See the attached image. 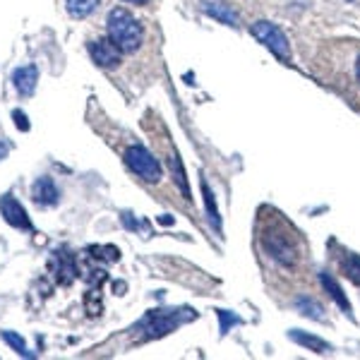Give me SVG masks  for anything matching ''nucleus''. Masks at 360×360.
<instances>
[{"instance_id": "3", "label": "nucleus", "mask_w": 360, "mask_h": 360, "mask_svg": "<svg viewBox=\"0 0 360 360\" xmlns=\"http://www.w3.org/2000/svg\"><path fill=\"white\" fill-rule=\"evenodd\" d=\"M125 164L132 173H137L147 183H159L161 180V164L154 159V154L142 144H135L125 152Z\"/></svg>"}, {"instance_id": "16", "label": "nucleus", "mask_w": 360, "mask_h": 360, "mask_svg": "<svg viewBox=\"0 0 360 360\" xmlns=\"http://www.w3.org/2000/svg\"><path fill=\"white\" fill-rule=\"evenodd\" d=\"M341 264H344L346 276L351 278L353 283H358V286H360V257H358V255L346 252L344 259H341Z\"/></svg>"}, {"instance_id": "12", "label": "nucleus", "mask_w": 360, "mask_h": 360, "mask_svg": "<svg viewBox=\"0 0 360 360\" xmlns=\"http://www.w3.org/2000/svg\"><path fill=\"white\" fill-rule=\"evenodd\" d=\"M288 336H291L295 344L310 348V351H315V353H327V351H332V346H329L327 341H322L319 336H312V334H303L300 329H293V332H288Z\"/></svg>"}, {"instance_id": "19", "label": "nucleus", "mask_w": 360, "mask_h": 360, "mask_svg": "<svg viewBox=\"0 0 360 360\" xmlns=\"http://www.w3.org/2000/svg\"><path fill=\"white\" fill-rule=\"evenodd\" d=\"M171 171L176 173V183H178V188L183 190V195H185V197H190V190H188V180H185L183 164H180V159H178V154H176V152H173V156H171Z\"/></svg>"}, {"instance_id": "13", "label": "nucleus", "mask_w": 360, "mask_h": 360, "mask_svg": "<svg viewBox=\"0 0 360 360\" xmlns=\"http://www.w3.org/2000/svg\"><path fill=\"white\" fill-rule=\"evenodd\" d=\"M319 281H322V286L327 288V293L336 300V305H339L341 310H344V312H351V303L346 300V293L341 291V286L334 281V276H329L327 271H322V274H319Z\"/></svg>"}, {"instance_id": "20", "label": "nucleus", "mask_w": 360, "mask_h": 360, "mask_svg": "<svg viewBox=\"0 0 360 360\" xmlns=\"http://www.w3.org/2000/svg\"><path fill=\"white\" fill-rule=\"evenodd\" d=\"M219 317H221V334L229 332V327H233V324H240V319L236 315H229L226 310H219Z\"/></svg>"}, {"instance_id": "10", "label": "nucleus", "mask_w": 360, "mask_h": 360, "mask_svg": "<svg viewBox=\"0 0 360 360\" xmlns=\"http://www.w3.org/2000/svg\"><path fill=\"white\" fill-rule=\"evenodd\" d=\"M13 82H15V89L20 91L22 96H32L34 89H37V82H39V70H37V65L17 68L15 75H13Z\"/></svg>"}, {"instance_id": "8", "label": "nucleus", "mask_w": 360, "mask_h": 360, "mask_svg": "<svg viewBox=\"0 0 360 360\" xmlns=\"http://www.w3.org/2000/svg\"><path fill=\"white\" fill-rule=\"evenodd\" d=\"M202 13L209 15L212 20H219L221 25L229 27H238L240 25V17L233 10V5H229L226 0H200Z\"/></svg>"}, {"instance_id": "9", "label": "nucleus", "mask_w": 360, "mask_h": 360, "mask_svg": "<svg viewBox=\"0 0 360 360\" xmlns=\"http://www.w3.org/2000/svg\"><path fill=\"white\" fill-rule=\"evenodd\" d=\"M32 197H34V202H37V205H41V207H53L56 202H58V188H56L53 178L41 176V178L34 180V185H32Z\"/></svg>"}, {"instance_id": "7", "label": "nucleus", "mask_w": 360, "mask_h": 360, "mask_svg": "<svg viewBox=\"0 0 360 360\" xmlns=\"http://www.w3.org/2000/svg\"><path fill=\"white\" fill-rule=\"evenodd\" d=\"M89 56H91V60L103 70L118 68V63H120V49L111 41V39H96V41H91Z\"/></svg>"}, {"instance_id": "23", "label": "nucleus", "mask_w": 360, "mask_h": 360, "mask_svg": "<svg viewBox=\"0 0 360 360\" xmlns=\"http://www.w3.org/2000/svg\"><path fill=\"white\" fill-rule=\"evenodd\" d=\"M356 75H358V82H360V56H358V63H356Z\"/></svg>"}, {"instance_id": "22", "label": "nucleus", "mask_w": 360, "mask_h": 360, "mask_svg": "<svg viewBox=\"0 0 360 360\" xmlns=\"http://www.w3.org/2000/svg\"><path fill=\"white\" fill-rule=\"evenodd\" d=\"M125 3H135V5H144V3H149V0H125Z\"/></svg>"}, {"instance_id": "1", "label": "nucleus", "mask_w": 360, "mask_h": 360, "mask_svg": "<svg viewBox=\"0 0 360 360\" xmlns=\"http://www.w3.org/2000/svg\"><path fill=\"white\" fill-rule=\"evenodd\" d=\"M190 319H197L195 310H185V307H171V310H149L147 315L139 319L135 332L142 334L139 341H152L161 339V336L176 332L178 327H183Z\"/></svg>"}, {"instance_id": "2", "label": "nucleus", "mask_w": 360, "mask_h": 360, "mask_svg": "<svg viewBox=\"0 0 360 360\" xmlns=\"http://www.w3.org/2000/svg\"><path fill=\"white\" fill-rule=\"evenodd\" d=\"M106 27H108V39L118 46L120 53H135L139 46H142V39H144L142 25H139L127 10L123 8L111 10Z\"/></svg>"}, {"instance_id": "15", "label": "nucleus", "mask_w": 360, "mask_h": 360, "mask_svg": "<svg viewBox=\"0 0 360 360\" xmlns=\"http://www.w3.org/2000/svg\"><path fill=\"white\" fill-rule=\"evenodd\" d=\"M65 5H68V13L70 15L77 17V20H82V17L94 13L98 0H65Z\"/></svg>"}, {"instance_id": "18", "label": "nucleus", "mask_w": 360, "mask_h": 360, "mask_svg": "<svg viewBox=\"0 0 360 360\" xmlns=\"http://www.w3.org/2000/svg\"><path fill=\"white\" fill-rule=\"evenodd\" d=\"M3 339L8 341L10 346H13V351L17 353V356H25V358H34V353L29 351L27 344H25V339L22 336H17L15 332H3Z\"/></svg>"}, {"instance_id": "14", "label": "nucleus", "mask_w": 360, "mask_h": 360, "mask_svg": "<svg viewBox=\"0 0 360 360\" xmlns=\"http://www.w3.org/2000/svg\"><path fill=\"white\" fill-rule=\"evenodd\" d=\"M295 307H298L300 315H305V317H310V319H317V322H322V319H324V307L319 305L315 298L300 295V298L295 300Z\"/></svg>"}, {"instance_id": "6", "label": "nucleus", "mask_w": 360, "mask_h": 360, "mask_svg": "<svg viewBox=\"0 0 360 360\" xmlns=\"http://www.w3.org/2000/svg\"><path fill=\"white\" fill-rule=\"evenodd\" d=\"M0 214H3V219L10 226H13V229L34 231L32 219L27 217V209L22 207L13 195H3V197H0Z\"/></svg>"}, {"instance_id": "24", "label": "nucleus", "mask_w": 360, "mask_h": 360, "mask_svg": "<svg viewBox=\"0 0 360 360\" xmlns=\"http://www.w3.org/2000/svg\"><path fill=\"white\" fill-rule=\"evenodd\" d=\"M3 154H5V149H0V159H3Z\"/></svg>"}, {"instance_id": "5", "label": "nucleus", "mask_w": 360, "mask_h": 360, "mask_svg": "<svg viewBox=\"0 0 360 360\" xmlns=\"http://www.w3.org/2000/svg\"><path fill=\"white\" fill-rule=\"evenodd\" d=\"M262 243H264V250L271 255V257L276 259V262H281L283 266H293L295 259H298V252H295V245L291 240H288L286 233H281V231H274L271 229L269 233L262 236Z\"/></svg>"}, {"instance_id": "11", "label": "nucleus", "mask_w": 360, "mask_h": 360, "mask_svg": "<svg viewBox=\"0 0 360 360\" xmlns=\"http://www.w3.org/2000/svg\"><path fill=\"white\" fill-rule=\"evenodd\" d=\"M51 266H58V274H63L60 276L63 283H70L75 278V274H77L75 257L70 252H65V250H58V252H53V257H51Z\"/></svg>"}, {"instance_id": "17", "label": "nucleus", "mask_w": 360, "mask_h": 360, "mask_svg": "<svg viewBox=\"0 0 360 360\" xmlns=\"http://www.w3.org/2000/svg\"><path fill=\"white\" fill-rule=\"evenodd\" d=\"M202 193H205V202H207V212H209V221L214 224V229L221 231V217H219V209L217 202H214V195L209 193V185L202 180Z\"/></svg>"}, {"instance_id": "4", "label": "nucleus", "mask_w": 360, "mask_h": 360, "mask_svg": "<svg viewBox=\"0 0 360 360\" xmlns=\"http://www.w3.org/2000/svg\"><path fill=\"white\" fill-rule=\"evenodd\" d=\"M250 32H252V37L257 39L264 49H269L276 58H281V60L291 58V46H288L286 34L276 25H271V22H255V25L250 27Z\"/></svg>"}, {"instance_id": "21", "label": "nucleus", "mask_w": 360, "mask_h": 360, "mask_svg": "<svg viewBox=\"0 0 360 360\" xmlns=\"http://www.w3.org/2000/svg\"><path fill=\"white\" fill-rule=\"evenodd\" d=\"M13 118H15V125H17V130H22V132H29V120H27V113L25 111H13Z\"/></svg>"}]
</instances>
